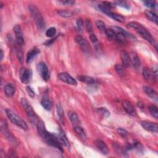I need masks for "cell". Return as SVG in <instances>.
<instances>
[{
    "label": "cell",
    "instance_id": "obj_1",
    "mask_svg": "<svg viewBox=\"0 0 158 158\" xmlns=\"http://www.w3.org/2000/svg\"><path fill=\"white\" fill-rule=\"evenodd\" d=\"M36 127H37L39 135L46 143L51 146V147L58 148L63 152L62 145L59 143L56 135L48 132L46 130L43 122L38 120L37 124H36Z\"/></svg>",
    "mask_w": 158,
    "mask_h": 158
},
{
    "label": "cell",
    "instance_id": "obj_2",
    "mask_svg": "<svg viewBox=\"0 0 158 158\" xmlns=\"http://www.w3.org/2000/svg\"><path fill=\"white\" fill-rule=\"evenodd\" d=\"M129 27L134 29L135 31L139 34L141 36L153 45H156V41L154 38L152 36L151 33L148 31L144 27H143L141 23L137 22H130L127 24Z\"/></svg>",
    "mask_w": 158,
    "mask_h": 158
},
{
    "label": "cell",
    "instance_id": "obj_3",
    "mask_svg": "<svg viewBox=\"0 0 158 158\" xmlns=\"http://www.w3.org/2000/svg\"><path fill=\"white\" fill-rule=\"evenodd\" d=\"M6 115L9 120L13 124L16 125L23 130H26L28 129V125L27 123L19 115L14 112L13 110H11L10 109H6Z\"/></svg>",
    "mask_w": 158,
    "mask_h": 158
},
{
    "label": "cell",
    "instance_id": "obj_4",
    "mask_svg": "<svg viewBox=\"0 0 158 158\" xmlns=\"http://www.w3.org/2000/svg\"><path fill=\"white\" fill-rule=\"evenodd\" d=\"M29 10L33 19L35 20L38 27L41 30H43L45 27V22L43 17H42L38 11V9L35 6L30 5L29 6Z\"/></svg>",
    "mask_w": 158,
    "mask_h": 158
},
{
    "label": "cell",
    "instance_id": "obj_5",
    "mask_svg": "<svg viewBox=\"0 0 158 158\" xmlns=\"http://www.w3.org/2000/svg\"><path fill=\"white\" fill-rule=\"evenodd\" d=\"M21 104L24 111H26V114L30 118L33 120H36L37 119V115H36V113L33 111V107L29 104L28 101L26 98H22Z\"/></svg>",
    "mask_w": 158,
    "mask_h": 158
},
{
    "label": "cell",
    "instance_id": "obj_6",
    "mask_svg": "<svg viewBox=\"0 0 158 158\" xmlns=\"http://www.w3.org/2000/svg\"><path fill=\"white\" fill-rule=\"evenodd\" d=\"M36 69H37L38 74L41 77V78L45 81H48V79L50 78V75L49 70H48L46 64L43 62H41L38 63L37 66H36Z\"/></svg>",
    "mask_w": 158,
    "mask_h": 158
},
{
    "label": "cell",
    "instance_id": "obj_7",
    "mask_svg": "<svg viewBox=\"0 0 158 158\" xmlns=\"http://www.w3.org/2000/svg\"><path fill=\"white\" fill-rule=\"evenodd\" d=\"M1 128L2 132L4 133V135L6 136V138L8 139L9 142H11L12 144H13L14 145H17L19 144L18 143V141L17 140V139L8 129L6 123L5 122L3 123V121H1Z\"/></svg>",
    "mask_w": 158,
    "mask_h": 158
},
{
    "label": "cell",
    "instance_id": "obj_8",
    "mask_svg": "<svg viewBox=\"0 0 158 158\" xmlns=\"http://www.w3.org/2000/svg\"><path fill=\"white\" fill-rule=\"evenodd\" d=\"M58 77L60 81L71 85H77V82L75 79H74L67 72L60 73L58 74Z\"/></svg>",
    "mask_w": 158,
    "mask_h": 158
},
{
    "label": "cell",
    "instance_id": "obj_9",
    "mask_svg": "<svg viewBox=\"0 0 158 158\" xmlns=\"http://www.w3.org/2000/svg\"><path fill=\"white\" fill-rule=\"evenodd\" d=\"M141 125L143 128L147 131L155 133H157L158 131V125L157 123L149 122V121H143L141 122Z\"/></svg>",
    "mask_w": 158,
    "mask_h": 158
},
{
    "label": "cell",
    "instance_id": "obj_10",
    "mask_svg": "<svg viewBox=\"0 0 158 158\" xmlns=\"http://www.w3.org/2000/svg\"><path fill=\"white\" fill-rule=\"evenodd\" d=\"M14 32L16 35L17 43L20 45H23L24 43V39L21 27L19 25L15 26L14 27Z\"/></svg>",
    "mask_w": 158,
    "mask_h": 158
},
{
    "label": "cell",
    "instance_id": "obj_11",
    "mask_svg": "<svg viewBox=\"0 0 158 158\" xmlns=\"http://www.w3.org/2000/svg\"><path fill=\"white\" fill-rule=\"evenodd\" d=\"M122 106L125 112L128 114L132 115V116L136 115V109L130 102L128 101H124L122 102Z\"/></svg>",
    "mask_w": 158,
    "mask_h": 158
},
{
    "label": "cell",
    "instance_id": "obj_12",
    "mask_svg": "<svg viewBox=\"0 0 158 158\" xmlns=\"http://www.w3.org/2000/svg\"><path fill=\"white\" fill-rule=\"evenodd\" d=\"M95 144L103 154H107L109 153V148L107 144L101 139H96L95 141Z\"/></svg>",
    "mask_w": 158,
    "mask_h": 158
},
{
    "label": "cell",
    "instance_id": "obj_13",
    "mask_svg": "<svg viewBox=\"0 0 158 158\" xmlns=\"http://www.w3.org/2000/svg\"><path fill=\"white\" fill-rule=\"evenodd\" d=\"M30 71L25 68H22L19 71V78L23 83H27L30 80Z\"/></svg>",
    "mask_w": 158,
    "mask_h": 158
},
{
    "label": "cell",
    "instance_id": "obj_14",
    "mask_svg": "<svg viewBox=\"0 0 158 158\" xmlns=\"http://www.w3.org/2000/svg\"><path fill=\"white\" fill-rule=\"evenodd\" d=\"M40 53V49H38V48L35 47L31 50H30L27 55V59H26V61L27 63H31L32 61H33V60L37 56L38 54Z\"/></svg>",
    "mask_w": 158,
    "mask_h": 158
},
{
    "label": "cell",
    "instance_id": "obj_15",
    "mask_svg": "<svg viewBox=\"0 0 158 158\" xmlns=\"http://www.w3.org/2000/svg\"><path fill=\"white\" fill-rule=\"evenodd\" d=\"M120 58L123 66L125 67V68H129L131 65V60L129 54L125 51H122L120 53Z\"/></svg>",
    "mask_w": 158,
    "mask_h": 158
},
{
    "label": "cell",
    "instance_id": "obj_16",
    "mask_svg": "<svg viewBox=\"0 0 158 158\" xmlns=\"http://www.w3.org/2000/svg\"><path fill=\"white\" fill-rule=\"evenodd\" d=\"M143 76L147 82L153 81L154 79L156 78L154 75L153 73L152 72V71L149 68H147V67H145L143 69Z\"/></svg>",
    "mask_w": 158,
    "mask_h": 158
},
{
    "label": "cell",
    "instance_id": "obj_17",
    "mask_svg": "<svg viewBox=\"0 0 158 158\" xmlns=\"http://www.w3.org/2000/svg\"><path fill=\"white\" fill-rule=\"evenodd\" d=\"M129 55L131 60V64H132L135 69H139L141 65V61L137 54L135 53H132Z\"/></svg>",
    "mask_w": 158,
    "mask_h": 158
},
{
    "label": "cell",
    "instance_id": "obj_18",
    "mask_svg": "<svg viewBox=\"0 0 158 158\" xmlns=\"http://www.w3.org/2000/svg\"><path fill=\"white\" fill-rule=\"evenodd\" d=\"M75 41L77 42V43L79 45L80 47H82L83 50H88L90 45L88 42L85 39L83 36L80 35H77L75 36Z\"/></svg>",
    "mask_w": 158,
    "mask_h": 158
},
{
    "label": "cell",
    "instance_id": "obj_19",
    "mask_svg": "<svg viewBox=\"0 0 158 158\" xmlns=\"http://www.w3.org/2000/svg\"><path fill=\"white\" fill-rule=\"evenodd\" d=\"M143 90L144 91V92L147 93V95L149 96L150 98L154 100L155 101H157L158 96H157V93L154 90H153L152 88H151L149 86H145L143 87Z\"/></svg>",
    "mask_w": 158,
    "mask_h": 158
},
{
    "label": "cell",
    "instance_id": "obj_20",
    "mask_svg": "<svg viewBox=\"0 0 158 158\" xmlns=\"http://www.w3.org/2000/svg\"><path fill=\"white\" fill-rule=\"evenodd\" d=\"M41 106L47 111H50L53 107V102L48 96H43L41 100Z\"/></svg>",
    "mask_w": 158,
    "mask_h": 158
},
{
    "label": "cell",
    "instance_id": "obj_21",
    "mask_svg": "<svg viewBox=\"0 0 158 158\" xmlns=\"http://www.w3.org/2000/svg\"><path fill=\"white\" fill-rule=\"evenodd\" d=\"M144 14L146 17H147V19H148L149 21L155 23L156 24H157V21H158L157 16L153 11L147 10L144 12Z\"/></svg>",
    "mask_w": 158,
    "mask_h": 158
},
{
    "label": "cell",
    "instance_id": "obj_22",
    "mask_svg": "<svg viewBox=\"0 0 158 158\" xmlns=\"http://www.w3.org/2000/svg\"><path fill=\"white\" fill-rule=\"evenodd\" d=\"M77 78L80 82L85 83H87L88 85H92L95 83L94 79L87 75H79L77 77Z\"/></svg>",
    "mask_w": 158,
    "mask_h": 158
},
{
    "label": "cell",
    "instance_id": "obj_23",
    "mask_svg": "<svg viewBox=\"0 0 158 158\" xmlns=\"http://www.w3.org/2000/svg\"><path fill=\"white\" fill-rule=\"evenodd\" d=\"M68 116L70 120V122L74 125H77L79 123V122H80V121H79V119H78L77 114L74 111H69L68 112Z\"/></svg>",
    "mask_w": 158,
    "mask_h": 158
},
{
    "label": "cell",
    "instance_id": "obj_24",
    "mask_svg": "<svg viewBox=\"0 0 158 158\" xmlns=\"http://www.w3.org/2000/svg\"><path fill=\"white\" fill-rule=\"evenodd\" d=\"M5 94L8 97H11L14 95L15 88L11 84H7L4 87Z\"/></svg>",
    "mask_w": 158,
    "mask_h": 158
},
{
    "label": "cell",
    "instance_id": "obj_25",
    "mask_svg": "<svg viewBox=\"0 0 158 158\" xmlns=\"http://www.w3.org/2000/svg\"><path fill=\"white\" fill-rule=\"evenodd\" d=\"M74 130L77 134L82 139H85L87 138V133L82 127L80 126H75L74 127Z\"/></svg>",
    "mask_w": 158,
    "mask_h": 158
},
{
    "label": "cell",
    "instance_id": "obj_26",
    "mask_svg": "<svg viewBox=\"0 0 158 158\" xmlns=\"http://www.w3.org/2000/svg\"><path fill=\"white\" fill-rule=\"evenodd\" d=\"M57 13L60 16L65 17V18L70 17L73 16V14H74L73 12L71 11H69V10H64V9L58 10Z\"/></svg>",
    "mask_w": 158,
    "mask_h": 158
},
{
    "label": "cell",
    "instance_id": "obj_27",
    "mask_svg": "<svg viewBox=\"0 0 158 158\" xmlns=\"http://www.w3.org/2000/svg\"><path fill=\"white\" fill-rule=\"evenodd\" d=\"M109 17H111L112 19H114L115 21H118L119 22H123L125 21V18L124 16H122V15L117 14V13H114L111 12V13L109 14V15L108 16Z\"/></svg>",
    "mask_w": 158,
    "mask_h": 158
},
{
    "label": "cell",
    "instance_id": "obj_28",
    "mask_svg": "<svg viewBox=\"0 0 158 158\" xmlns=\"http://www.w3.org/2000/svg\"><path fill=\"white\" fill-rule=\"evenodd\" d=\"M115 70L116 71V72L117 73V74L119 75L120 76L124 77L125 75V69L122 65L117 64L116 65H115Z\"/></svg>",
    "mask_w": 158,
    "mask_h": 158
},
{
    "label": "cell",
    "instance_id": "obj_29",
    "mask_svg": "<svg viewBox=\"0 0 158 158\" xmlns=\"http://www.w3.org/2000/svg\"><path fill=\"white\" fill-rule=\"evenodd\" d=\"M95 24L96 26L97 27V28H98L100 30H101V32H105L106 30L107 29L106 27V26H105V23H104V22H102V21L101 20H97L95 22Z\"/></svg>",
    "mask_w": 158,
    "mask_h": 158
},
{
    "label": "cell",
    "instance_id": "obj_30",
    "mask_svg": "<svg viewBox=\"0 0 158 158\" xmlns=\"http://www.w3.org/2000/svg\"><path fill=\"white\" fill-rule=\"evenodd\" d=\"M56 34V29L54 27H51L48 28L46 32V35L47 37L53 38Z\"/></svg>",
    "mask_w": 158,
    "mask_h": 158
},
{
    "label": "cell",
    "instance_id": "obj_31",
    "mask_svg": "<svg viewBox=\"0 0 158 158\" xmlns=\"http://www.w3.org/2000/svg\"><path fill=\"white\" fill-rule=\"evenodd\" d=\"M149 111L151 115L156 119L158 118V111L157 107L154 105H151L149 106Z\"/></svg>",
    "mask_w": 158,
    "mask_h": 158
},
{
    "label": "cell",
    "instance_id": "obj_32",
    "mask_svg": "<svg viewBox=\"0 0 158 158\" xmlns=\"http://www.w3.org/2000/svg\"><path fill=\"white\" fill-rule=\"evenodd\" d=\"M105 33L107 35V36L109 38L112 39V40L116 39V34H115V33L111 28L106 29Z\"/></svg>",
    "mask_w": 158,
    "mask_h": 158
},
{
    "label": "cell",
    "instance_id": "obj_33",
    "mask_svg": "<svg viewBox=\"0 0 158 158\" xmlns=\"http://www.w3.org/2000/svg\"><path fill=\"white\" fill-rule=\"evenodd\" d=\"M98 7V9L102 12V13H105L107 16H109V14L111 13L110 9H109V8H107V6H105L103 4H99Z\"/></svg>",
    "mask_w": 158,
    "mask_h": 158
},
{
    "label": "cell",
    "instance_id": "obj_34",
    "mask_svg": "<svg viewBox=\"0 0 158 158\" xmlns=\"http://www.w3.org/2000/svg\"><path fill=\"white\" fill-rule=\"evenodd\" d=\"M97 111L104 117H107L108 116H109V115H110V112H109V111L106 107H100L97 109Z\"/></svg>",
    "mask_w": 158,
    "mask_h": 158
},
{
    "label": "cell",
    "instance_id": "obj_35",
    "mask_svg": "<svg viewBox=\"0 0 158 158\" xmlns=\"http://www.w3.org/2000/svg\"><path fill=\"white\" fill-rule=\"evenodd\" d=\"M85 28L87 30V32H92V30H93V26H92V21H91L90 19H87L85 20Z\"/></svg>",
    "mask_w": 158,
    "mask_h": 158
},
{
    "label": "cell",
    "instance_id": "obj_36",
    "mask_svg": "<svg viewBox=\"0 0 158 158\" xmlns=\"http://www.w3.org/2000/svg\"><path fill=\"white\" fill-rule=\"evenodd\" d=\"M57 113L59 117L60 118V120L63 119V117H64V112H63V107L60 104H58L57 105Z\"/></svg>",
    "mask_w": 158,
    "mask_h": 158
},
{
    "label": "cell",
    "instance_id": "obj_37",
    "mask_svg": "<svg viewBox=\"0 0 158 158\" xmlns=\"http://www.w3.org/2000/svg\"><path fill=\"white\" fill-rule=\"evenodd\" d=\"M144 4L145 6L148 8L153 9L156 7V2L154 1H153V0H148V1H144Z\"/></svg>",
    "mask_w": 158,
    "mask_h": 158
},
{
    "label": "cell",
    "instance_id": "obj_38",
    "mask_svg": "<svg viewBox=\"0 0 158 158\" xmlns=\"http://www.w3.org/2000/svg\"><path fill=\"white\" fill-rule=\"evenodd\" d=\"M116 4L119 6H121V7L127 9H129V8H130L129 4L127 3L126 1H117V2H116Z\"/></svg>",
    "mask_w": 158,
    "mask_h": 158
},
{
    "label": "cell",
    "instance_id": "obj_39",
    "mask_svg": "<svg viewBox=\"0 0 158 158\" xmlns=\"http://www.w3.org/2000/svg\"><path fill=\"white\" fill-rule=\"evenodd\" d=\"M117 132L119 133V135L122 137H126L128 135V132L122 128H118L117 129Z\"/></svg>",
    "mask_w": 158,
    "mask_h": 158
},
{
    "label": "cell",
    "instance_id": "obj_40",
    "mask_svg": "<svg viewBox=\"0 0 158 158\" xmlns=\"http://www.w3.org/2000/svg\"><path fill=\"white\" fill-rule=\"evenodd\" d=\"M26 91H27V93L28 94L29 96L30 97H31V98H34V97L35 96V93L34 91L33 90V89L29 87V86H27L26 87Z\"/></svg>",
    "mask_w": 158,
    "mask_h": 158
},
{
    "label": "cell",
    "instance_id": "obj_41",
    "mask_svg": "<svg viewBox=\"0 0 158 158\" xmlns=\"http://www.w3.org/2000/svg\"><path fill=\"white\" fill-rule=\"evenodd\" d=\"M83 23H84V22L82 18H78L76 21V25L79 29H81L83 27Z\"/></svg>",
    "mask_w": 158,
    "mask_h": 158
},
{
    "label": "cell",
    "instance_id": "obj_42",
    "mask_svg": "<svg viewBox=\"0 0 158 158\" xmlns=\"http://www.w3.org/2000/svg\"><path fill=\"white\" fill-rule=\"evenodd\" d=\"M17 58L18 59H19V61L21 63H22L23 62V54H22V52L21 51V50H17Z\"/></svg>",
    "mask_w": 158,
    "mask_h": 158
},
{
    "label": "cell",
    "instance_id": "obj_43",
    "mask_svg": "<svg viewBox=\"0 0 158 158\" xmlns=\"http://www.w3.org/2000/svg\"><path fill=\"white\" fill-rule=\"evenodd\" d=\"M90 39L93 44H95L98 42V38H97L95 34H91L90 35Z\"/></svg>",
    "mask_w": 158,
    "mask_h": 158
},
{
    "label": "cell",
    "instance_id": "obj_44",
    "mask_svg": "<svg viewBox=\"0 0 158 158\" xmlns=\"http://www.w3.org/2000/svg\"><path fill=\"white\" fill-rule=\"evenodd\" d=\"M60 2L65 5H73L75 4V1H62Z\"/></svg>",
    "mask_w": 158,
    "mask_h": 158
},
{
    "label": "cell",
    "instance_id": "obj_45",
    "mask_svg": "<svg viewBox=\"0 0 158 158\" xmlns=\"http://www.w3.org/2000/svg\"><path fill=\"white\" fill-rule=\"evenodd\" d=\"M102 4H104L105 6H107V8H109V9L111 8H113L114 6L110 2H107V1H104L102 3Z\"/></svg>",
    "mask_w": 158,
    "mask_h": 158
},
{
    "label": "cell",
    "instance_id": "obj_46",
    "mask_svg": "<svg viewBox=\"0 0 158 158\" xmlns=\"http://www.w3.org/2000/svg\"><path fill=\"white\" fill-rule=\"evenodd\" d=\"M9 156L10 157H16V153L15 151L13 150V149H9Z\"/></svg>",
    "mask_w": 158,
    "mask_h": 158
},
{
    "label": "cell",
    "instance_id": "obj_47",
    "mask_svg": "<svg viewBox=\"0 0 158 158\" xmlns=\"http://www.w3.org/2000/svg\"><path fill=\"white\" fill-rule=\"evenodd\" d=\"M137 105H138V106L139 108H141V109H142V108L144 107L143 104V103H142V102H139V101L138 102Z\"/></svg>",
    "mask_w": 158,
    "mask_h": 158
},
{
    "label": "cell",
    "instance_id": "obj_48",
    "mask_svg": "<svg viewBox=\"0 0 158 158\" xmlns=\"http://www.w3.org/2000/svg\"><path fill=\"white\" fill-rule=\"evenodd\" d=\"M1 59L2 60L3 59V54H4V53H3V50H1Z\"/></svg>",
    "mask_w": 158,
    "mask_h": 158
}]
</instances>
